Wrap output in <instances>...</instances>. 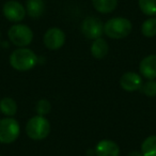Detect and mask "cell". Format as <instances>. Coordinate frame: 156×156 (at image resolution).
Masks as SVG:
<instances>
[{"instance_id":"1","label":"cell","mask_w":156,"mask_h":156,"mask_svg":"<svg viewBox=\"0 0 156 156\" xmlns=\"http://www.w3.org/2000/svg\"><path fill=\"white\" fill-rule=\"evenodd\" d=\"M37 56L33 50L27 47H18L10 56V64L20 72L30 71L37 65Z\"/></svg>"},{"instance_id":"2","label":"cell","mask_w":156,"mask_h":156,"mask_svg":"<svg viewBox=\"0 0 156 156\" xmlns=\"http://www.w3.org/2000/svg\"><path fill=\"white\" fill-rule=\"evenodd\" d=\"M133 25L125 17H113L104 24V33L110 39H124L132 32Z\"/></svg>"},{"instance_id":"3","label":"cell","mask_w":156,"mask_h":156,"mask_svg":"<svg viewBox=\"0 0 156 156\" xmlns=\"http://www.w3.org/2000/svg\"><path fill=\"white\" fill-rule=\"evenodd\" d=\"M50 123L43 115H34L30 118L26 124V134L32 140H43L50 133Z\"/></svg>"},{"instance_id":"4","label":"cell","mask_w":156,"mask_h":156,"mask_svg":"<svg viewBox=\"0 0 156 156\" xmlns=\"http://www.w3.org/2000/svg\"><path fill=\"white\" fill-rule=\"evenodd\" d=\"M8 37L12 44L17 47H27L33 40V32L27 25L15 24L10 27Z\"/></svg>"},{"instance_id":"5","label":"cell","mask_w":156,"mask_h":156,"mask_svg":"<svg viewBox=\"0 0 156 156\" xmlns=\"http://www.w3.org/2000/svg\"><path fill=\"white\" fill-rule=\"evenodd\" d=\"M20 134V126L17 120L7 117L0 120V143L9 144L18 138Z\"/></svg>"},{"instance_id":"6","label":"cell","mask_w":156,"mask_h":156,"mask_svg":"<svg viewBox=\"0 0 156 156\" xmlns=\"http://www.w3.org/2000/svg\"><path fill=\"white\" fill-rule=\"evenodd\" d=\"M80 30L86 39L94 41L98 37H102L103 33H104V23L100 18L90 16L83 20Z\"/></svg>"},{"instance_id":"7","label":"cell","mask_w":156,"mask_h":156,"mask_svg":"<svg viewBox=\"0 0 156 156\" xmlns=\"http://www.w3.org/2000/svg\"><path fill=\"white\" fill-rule=\"evenodd\" d=\"M2 13L9 22L18 24L26 17V8L16 0H9L3 5Z\"/></svg>"},{"instance_id":"8","label":"cell","mask_w":156,"mask_h":156,"mask_svg":"<svg viewBox=\"0 0 156 156\" xmlns=\"http://www.w3.org/2000/svg\"><path fill=\"white\" fill-rule=\"evenodd\" d=\"M43 42L46 48L50 50L60 49L65 43V33L58 27L49 28L43 37Z\"/></svg>"},{"instance_id":"9","label":"cell","mask_w":156,"mask_h":156,"mask_svg":"<svg viewBox=\"0 0 156 156\" xmlns=\"http://www.w3.org/2000/svg\"><path fill=\"white\" fill-rule=\"evenodd\" d=\"M142 83V76L135 72H126L120 78V86L127 92L138 91L140 90Z\"/></svg>"},{"instance_id":"10","label":"cell","mask_w":156,"mask_h":156,"mask_svg":"<svg viewBox=\"0 0 156 156\" xmlns=\"http://www.w3.org/2000/svg\"><path fill=\"white\" fill-rule=\"evenodd\" d=\"M95 155L96 156H119L120 147L115 141L109 139H103L98 141L95 145Z\"/></svg>"},{"instance_id":"11","label":"cell","mask_w":156,"mask_h":156,"mask_svg":"<svg viewBox=\"0 0 156 156\" xmlns=\"http://www.w3.org/2000/svg\"><path fill=\"white\" fill-rule=\"evenodd\" d=\"M139 72L147 79L156 78V55H149L140 61Z\"/></svg>"},{"instance_id":"12","label":"cell","mask_w":156,"mask_h":156,"mask_svg":"<svg viewBox=\"0 0 156 156\" xmlns=\"http://www.w3.org/2000/svg\"><path fill=\"white\" fill-rule=\"evenodd\" d=\"M90 50H91L92 57L100 60V59H103L107 56L109 51V45L106 42V40H104L103 37H98L93 41Z\"/></svg>"},{"instance_id":"13","label":"cell","mask_w":156,"mask_h":156,"mask_svg":"<svg viewBox=\"0 0 156 156\" xmlns=\"http://www.w3.org/2000/svg\"><path fill=\"white\" fill-rule=\"evenodd\" d=\"M45 11V3L43 0H27L26 12L31 18H40Z\"/></svg>"},{"instance_id":"14","label":"cell","mask_w":156,"mask_h":156,"mask_svg":"<svg viewBox=\"0 0 156 156\" xmlns=\"http://www.w3.org/2000/svg\"><path fill=\"white\" fill-rule=\"evenodd\" d=\"M17 103L12 98L5 96V98L0 100V111L5 117L13 118L16 115V112H17Z\"/></svg>"},{"instance_id":"15","label":"cell","mask_w":156,"mask_h":156,"mask_svg":"<svg viewBox=\"0 0 156 156\" xmlns=\"http://www.w3.org/2000/svg\"><path fill=\"white\" fill-rule=\"evenodd\" d=\"M94 9L102 14H109L115 10L118 0H92Z\"/></svg>"},{"instance_id":"16","label":"cell","mask_w":156,"mask_h":156,"mask_svg":"<svg viewBox=\"0 0 156 156\" xmlns=\"http://www.w3.org/2000/svg\"><path fill=\"white\" fill-rule=\"evenodd\" d=\"M141 153L143 156H156V135L149 136L143 140Z\"/></svg>"},{"instance_id":"17","label":"cell","mask_w":156,"mask_h":156,"mask_svg":"<svg viewBox=\"0 0 156 156\" xmlns=\"http://www.w3.org/2000/svg\"><path fill=\"white\" fill-rule=\"evenodd\" d=\"M141 32L145 37H154L156 35V17L147 18L141 26Z\"/></svg>"},{"instance_id":"18","label":"cell","mask_w":156,"mask_h":156,"mask_svg":"<svg viewBox=\"0 0 156 156\" xmlns=\"http://www.w3.org/2000/svg\"><path fill=\"white\" fill-rule=\"evenodd\" d=\"M138 5L144 15H156V0H138Z\"/></svg>"},{"instance_id":"19","label":"cell","mask_w":156,"mask_h":156,"mask_svg":"<svg viewBox=\"0 0 156 156\" xmlns=\"http://www.w3.org/2000/svg\"><path fill=\"white\" fill-rule=\"evenodd\" d=\"M140 91L141 93L149 96V98L156 96V80L155 79H147V81L142 83Z\"/></svg>"},{"instance_id":"20","label":"cell","mask_w":156,"mask_h":156,"mask_svg":"<svg viewBox=\"0 0 156 156\" xmlns=\"http://www.w3.org/2000/svg\"><path fill=\"white\" fill-rule=\"evenodd\" d=\"M51 110V104L48 100H45V98H42L35 105V111H37V115H47L48 113Z\"/></svg>"},{"instance_id":"21","label":"cell","mask_w":156,"mask_h":156,"mask_svg":"<svg viewBox=\"0 0 156 156\" xmlns=\"http://www.w3.org/2000/svg\"><path fill=\"white\" fill-rule=\"evenodd\" d=\"M127 156H143V155H142V153H141V152H138V151H133V152H130V153L128 154Z\"/></svg>"},{"instance_id":"22","label":"cell","mask_w":156,"mask_h":156,"mask_svg":"<svg viewBox=\"0 0 156 156\" xmlns=\"http://www.w3.org/2000/svg\"><path fill=\"white\" fill-rule=\"evenodd\" d=\"M0 156H1V155H0Z\"/></svg>"}]
</instances>
